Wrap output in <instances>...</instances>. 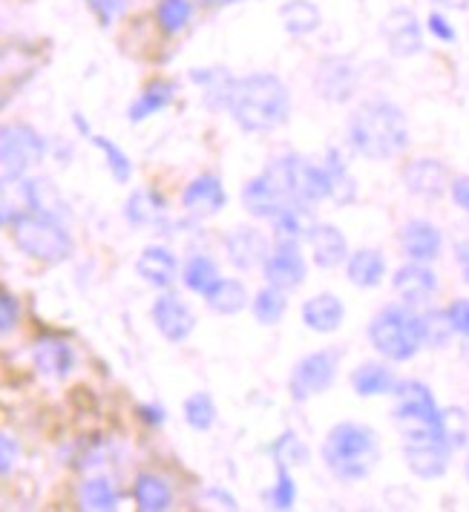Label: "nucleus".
Listing matches in <instances>:
<instances>
[{
    "label": "nucleus",
    "instance_id": "f257e3e1",
    "mask_svg": "<svg viewBox=\"0 0 469 512\" xmlns=\"http://www.w3.org/2000/svg\"><path fill=\"white\" fill-rule=\"evenodd\" d=\"M228 110L245 133H271L291 116V95L277 75L254 72L236 78Z\"/></svg>",
    "mask_w": 469,
    "mask_h": 512
},
{
    "label": "nucleus",
    "instance_id": "f03ea898",
    "mask_svg": "<svg viewBox=\"0 0 469 512\" xmlns=\"http://www.w3.org/2000/svg\"><path fill=\"white\" fill-rule=\"evenodd\" d=\"M349 144L360 156L383 162L409 147V124L398 104L366 101L349 121Z\"/></svg>",
    "mask_w": 469,
    "mask_h": 512
},
{
    "label": "nucleus",
    "instance_id": "7ed1b4c3",
    "mask_svg": "<svg viewBox=\"0 0 469 512\" xmlns=\"http://www.w3.org/2000/svg\"><path fill=\"white\" fill-rule=\"evenodd\" d=\"M323 461L340 481H363L380 461V441L372 426L337 423L323 441Z\"/></svg>",
    "mask_w": 469,
    "mask_h": 512
},
{
    "label": "nucleus",
    "instance_id": "20e7f679",
    "mask_svg": "<svg viewBox=\"0 0 469 512\" xmlns=\"http://www.w3.org/2000/svg\"><path fill=\"white\" fill-rule=\"evenodd\" d=\"M6 225L12 231V242L38 262L58 265V262H67L75 251L70 231L64 228L58 216H49L41 210H21Z\"/></svg>",
    "mask_w": 469,
    "mask_h": 512
},
{
    "label": "nucleus",
    "instance_id": "39448f33",
    "mask_svg": "<svg viewBox=\"0 0 469 512\" xmlns=\"http://www.w3.org/2000/svg\"><path fill=\"white\" fill-rule=\"evenodd\" d=\"M369 343L392 363H409L426 346L423 314L412 305H386L369 326Z\"/></svg>",
    "mask_w": 469,
    "mask_h": 512
},
{
    "label": "nucleus",
    "instance_id": "423d86ee",
    "mask_svg": "<svg viewBox=\"0 0 469 512\" xmlns=\"http://www.w3.org/2000/svg\"><path fill=\"white\" fill-rule=\"evenodd\" d=\"M392 418L398 423L403 441L409 438H441V406L432 389L421 380H403L395 386Z\"/></svg>",
    "mask_w": 469,
    "mask_h": 512
},
{
    "label": "nucleus",
    "instance_id": "0eeeda50",
    "mask_svg": "<svg viewBox=\"0 0 469 512\" xmlns=\"http://www.w3.org/2000/svg\"><path fill=\"white\" fill-rule=\"evenodd\" d=\"M3 182H21L35 164L44 162L47 141L41 139L29 124H6L3 127Z\"/></svg>",
    "mask_w": 469,
    "mask_h": 512
},
{
    "label": "nucleus",
    "instance_id": "6e6552de",
    "mask_svg": "<svg viewBox=\"0 0 469 512\" xmlns=\"http://www.w3.org/2000/svg\"><path fill=\"white\" fill-rule=\"evenodd\" d=\"M334 377H337V351H314V354H305L303 360L294 366L288 389H291V397L297 403H305L311 397L329 392Z\"/></svg>",
    "mask_w": 469,
    "mask_h": 512
},
{
    "label": "nucleus",
    "instance_id": "1a4fd4ad",
    "mask_svg": "<svg viewBox=\"0 0 469 512\" xmlns=\"http://www.w3.org/2000/svg\"><path fill=\"white\" fill-rule=\"evenodd\" d=\"M262 274L271 285H277L282 291H294L305 282L308 274V265H305V256L300 254V242H291V239H280L271 254L265 256L262 262Z\"/></svg>",
    "mask_w": 469,
    "mask_h": 512
},
{
    "label": "nucleus",
    "instance_id": "9d476101",
    "mask_svg": "<svg viewBox=\"0 0 469 512\" xmlns=\"http://www.w3.org/2000/svg\"><path fill=\"white\" fill-rule=\"evenodd\" d=\"M449 452L452 449L446 446L444 438H409L403 443V461L409 472L423 481L444 478L449 469Z\"/></svg>",
    "mask_w": 469,
    "mask_h": 512
},
{
    "label": "nucleus",
    "instance_id": "9b49d317",
    "mask_svg": "<svg viewBox=\"0 0 469 512\" xmlns=\"http://www.w3.org/2000/svg\"><path fill=\"white\" fill-rule=\"evenodd\" d=\"M403 185L412 196L441 199L452 185V176H449V167L438 159H415L403 167Z\"/></svg>",
    "mask_w": 469,
    "mask_h": 512
},
{
    "label": "nucleus",
    "instance_id": "f8f14e48",
    "mask_svg": "<svg viewBox=\"0 0 469 512\" xmlns=\"http://www.w3.org/2000/svg\"><path fill=\"white\" fill-rule=\"evenodd\" d=\"M383 38L395 58H412L423 52V29L409 9H392L383 21Z\"/></svg>",
    "mask_w": 469,
    "mask_h": 512
},
{
    "label": "nucleus",
    "instance_id": "ddd939ff",
    "mask_svg": "<svg viewBox=\"0 0 469 512\" xmlns=\"http://www.w3.org/2000/svg\"><path fill=\"white\" fill-rule=\"evenodd\" d=\"M395 294L406 305L429 303L438 291V274L429 268V262H415L409 259V265H403L395 271Z\"/></svg>",
    "mask_w": 469,
    "mask_h": 512
},
{
    "label": "nucleus",
    "instance_id": "4468645a",
    "mask_svg": "<svg viewBox=\"0 0 469 512\" xmlns=\"http://www.w3.org/2000/svg\"><path fill=\"white\" fill-rule=\"evenodd\" d=\"M153 323L162 331V337L170 343H182L188 340L196 328V314L190 311L188 303H182L179 297L173 294H162L156 303H153Z\"/></svg>",
    "mask_w": 469,
    "mask_h": 512
},
{
    "label": "nucleus",
    "instance_id": "2eb2a0df",
    "mask_svg": "<svg viewBox=\"0 0 469 512\" xmlns=\"http://www.w3.org/2000/svg\"><path fill=\"white\" fill-rule=\"evenodd\" d=\"M400 248L415 262H435L444 248V233L429 219H409L400 228Z\"/></svg>",
    "mask_w": 469,
    "mask_h": 512
},
{
    "label": "nucleus",
    "instance_id": "dca6fc26",
    "mask_svg": "<svg viewBox=\"0 0 469 512\" xmlns=\"http://www.w3.org/2000/svg\"><path fill=\"white\" fill-rule=\"evenodd\" d=\"M288 202H294V199H288L282 193V187L268 173H259V176H254L248 185L242 187V205H245L248 213H254L259 219H274Z\"/></svg>",
    "mask_w": 469,
    "mask_h": 512
},
{
    "label": "nucleus",
    "instance_id": "f3484780",
    "mask_svg": "<svg viewBox=\"0 0 469 512\" xmlns=\"http://www.w3.org/2000/svg\"><path fill=\"white\" fill-rule=\"evenodd\" d=\"M225 202H228V193H225V187L222 182L216 179V176H196L188 187H185V193H182V205L188 213L193 216H199V219H208V216H216L219 210L225 208Z\"/></svg>",
    "mask_w": 469,
    "mask_h": 512
},
{
    "label": "nucleus",
    "instance_id": "a211bd4d",
    "mask_svg": "<svg viewBox=\"0 0 469 512\" xmlns=\"http://www.w3.org/2000/svg\"><path fill=\"white\" fill-rule=\"evenodd\" d=\"M225 248H228V259L234 262V268L239 271H251L265 262L268 251V239L257 231V228H234L225 239Z\"/></svg>",
    "mask_w": 469,
    "mask_h": 512
},
{
    "label": "nucleus",
    "instance_id": "6ab92c4d",
    "mask_svg": "<svg viewBox=\"0 0 469 512\" xmlns=\"http://www.w3.org/2000/svg\"><path fill=\"white\" fill-rule=\"evenodd\" d=\"M136 271H139V277L147 285H153V288H170L176 282V277H179V262H176L173 251H167L162 245H150V248L141 251L139 262H136Z\"/></svg>",
    "mask_w": 469,
    "mask_h": 512
},
{
    "label": "nucleus",
    "instance_id": "aec40b11",
    "mask_svg": "<svg viewBox=\"0 0 469 512\" xmlns=\"http://www.w3.org/2000/svg\"><path fill=\"white\" fill-rule=\"evenodd\" d=\"M32 357H35L38 372L47 374V377H58V380H64L72 372V366H75V351L61 337H44V340H38L35 349H32Z\"/></svg>",
    "mask_w": 469,
    "mask_h": 512
},
{
    "label": "nucleus",
    "instance_id": "412c9836",
    "mask_svg": "<svg viewBox=\"0 0 469 512\" xmlns=\"http://www.w3.org/2000/svg\"><path fill=\"white\" fill-rule=\"evenodd\" d=\"M311 242V254L320 268H337L340 262L349 259V242L340 228L334 225H314V231L308 236Z\"/></svg>",
    "mask_w": 469,
    "mask_h": 512
},
{
    "label": "nucleus",
    "instance_id": "4be33fe9",
    "mask_svg": "<svg viewBox=\"0 0 469 512\" xmlns=\"http://www.w3.org/2000/svg\"><path fill=\"white\" fill-rule=\"evenodd\" d=\"M343 320H346V308L340 303V297H334V294H317L303 305V323L317 334L337 331L343 326Z\"/></svg>",
    "mask_w": 469,
    "mask_h": 512
},
{
    "label": "nucleus",
    "instance_id": "5701e85b",
    "mask_svg": "<svg viewBox=\"0 0 469 512\" xmlns=\"http://www.w3.org/2000/svg\"><path fill=\"white\" fill-rule=\"evenodd\" d=\"M274 222V233H277V239H291V242H303L311 236L314 231V216H311V208H308V202H288L285 208L271 219Z\"/></svg>",
    "mask_w": 469,
    "mask_h": 512
},
{
    "label": "nucleus",
    "instance_id": "b1692460",
    "mask_svg": "<svg viewBox=\"0 0 469 512\" xmlns=\"http://www.w3.org/2000/svg\"><path fill=\"white\" fill-rule=\"evenodd\" d=\"M167 202L162 193L156 190H136L130 199H127V208H124V216L130 225L136 228H153L165 219Z\"/></svg>",
    "mask_w": 469,
    "mask_h": 512
},
{
    "label": "nucleus",
    "instance_id": "393cba45",
    "mask_svg": "<svg viewBox=\"0 0 469 512\" xmlns=\"http://www.w3.org/2000/svg\"><path fill=\"white\" fill-rule=\"evenodd\" d=\"M173 95H176V84H173V81H167V78H156V81H150V84L141 90L139 101H136V104H130L127 118H130L133 124H139V121H144V118L156 116V113H162L167 104L173 101Z\"/></svg>",
    "mask_w": 469,
    "mask_h": 512
},
{
    "label": "nucleus",
    "instance_id": "a878e982",
    "mask_svg": "<svg viewBox=\"0 0 469 512\" xmlns=\"http://www.w3.org/2000/svg\"><path fill=\"white\" fill-rule=\"evenodd\" d=\"M395 386H398V380H395L392 369L380 366V363H363L352 374V389L360 397L395 395Z\"/></svg>",
    "mask_w": 469,
    "mask_h": 512
},
{
    "label": "nucleus",
    "instance_id": "bb28decb",
    "mask_svg": "<svg viewBox=\"0 0 469 512\" xmlns=\"http://www.w3.org/2000/svg\"><path fill=\"white\" fill-rule=\"evenodd\" d=\"M349 280L357 288H377L386 277V259L375 248H363L349 256Z\"/></svg>",
    "mask_w": 469,
    "mask_h": 512
},
{
    "label": "nucleus",
    "instance_id": "cd10ccee",
    "mask_svg": "<svg viewBox=\"0 0 469 512\" xmlns=\"http://www.w3.org/2000/svg\"><path fill=\"white\" fill-rule=\"evenodd\" d=\"M133 498H136V507L141 512H165L170 510L173 492H170V487L159 475L141 472L139 478H136V487H133Z\"/></svg>",
    "mask_w": 469,
    "mask_h": 512
},
{
    "label": "nucleus",
    "instance_id": "c85d7f7f",
    "mask_svg": "<svg viewBox=\"0 0 469 512\" xmlns=\"http://www.w3.org/2000/svg\"><path fill=\"white\" fill-rule=\"evenodd\" d=\"M280 18L291 35H311L320 26V9L311 0H288L282 3Z\"/></svg>",
    "mask_w": 469,
    "mask_h": 512
},
{
    "label": "nucleus",
    "instance_id": "c756f323",
    "mask_svg": "<svg viewBox=\"0 0 469 512\" xmlns=\"http://www.w3.org/2000/svg\"><path fill=\"white\" fill-rule=\"evenodd\" d=\"M326 170H329L331 179V199L343 208V205H352L354 196H357V185H354V176L349 173V164L343 162V156L331 147L329 156H326Z\"/></svg>",
    "mask_w": 469,
    "mask_h": 512
},
{
    "label": "nucleus",
    "instance_id": "7c9ffc66",
    "mask_svg": "<svg viewBox=\"0 0 469 512\" xmlns=\"http://www.w3.org/2000/svg\"><path fill=\"white\" fill-rule=\"evenodd\" d=\"M208 305L216 314L231 317V314H239L248 305V291L239 280H219L208 294Z\"/></svg>",
    "mask_w": 469,
    "mask_h": 512
},
{
    "label": "nucleus",
    "instance_id": "2f4dec72",
    "mask_svg": "<svg viewBox=\"0 0 469 512\" xmlns=\"http://www.w3.org/2000/svg\"><path fill=\"white\" fill-rule=\"evenodd\" d=\"M285 308H288L285 291L277 288V285H271V282L262 291H257V297L251 303V311H254L259 326H277L285 317Z\"/></svg>",
    "mask_w": 469,
    "mask_h": 512
},
{
    "label": "nucleus",
    "instance_id": "473e14b6",
    "mask_svg": "<svg viewBox=\"0 0 469 512\" xmlns=\"http://www.w3.org/2000/svg\"><path fill=\"white\" fill-rule=\"evenodd\" d=\"M182 280H185V285H188L193 294H202V297H208L213 285L219 282L216 262H213L211 256H205V254L190 256L188 265H185V271H182Z\"/></svg>",
    "mask_w": 469,
    "mask_h": 512
},
{
    "label": "nucleus",
    "instance_id": "72a5a7b5",
    "mask_svg": "<svg viewBox=\"0 0 469 512\" xmlns=\"http://www.w3.org/2000/svg\"><path fill=\"white\" fill-rule=\"evenodd\" d=\"M441 438H444V443L452 449V452L467 449L469 446L467 409H461V406H446V409H441Z\"/></svg>",
    "mask_w": 469,
    "mask_h": 512
},
{
    "label": "nucleus",
    "instance_id": "f704fd0d",
    "mask_svg": "<svg viewBox=\"0 0 469 512\" xmlns=\"http://www.w3.org/2000/svg\"><path fill=\"white\" fill-rule=\"evenodd\" d=\"M78 498H81V507L84 510L110 512L118 507V492L107 478H90V481H84Z\"/></svg>",
    "mask_w": 469,
    "mask_h": 512
},
{
    "label": "nucleus",
    "instance_id": "c9c22d12",
    "mask_svg": "<svg viewBox=\"0 0 469 512\" xmlns=\"http://www.w3.org/2000/svg\"><path fill=\"white\" fill-rule=\"evenodd\" d=\"M190 78L196 84H202L208 90V101L213 107H228V98H231V87H234L236 78H231L225 70L219 67H208V70H193Z\"/></svg>",
    "mask_w": 469,
    "mask_h": 512
},
{
    "label": "nucleus",
    "instance_id": "e433bc0d",
    "mask_svg": "<svg viewBox=\"0 0 469 512\" xmlns=\"http://www.w3.org/2000/svg\"><path fill=\"white\" fill-rule=\"evenodd\" d=\"M320 75L331 78V84H320V95H323V98H329V101H346V98H352L354 75L346 64H340V61H326Z\"/></svg>",
    "mask_w": 469,
    "mask_h": 512
},
{
    "label": "nucleus",
    "instance_id": "4c0bfd02",
    "mask_svg": "<svg viewBox=\"0 0 469 512\" xmlns=\"http://www.w3.org/2000/svg\"><path fill=\"white\" fill-rule=\"evenodd\" d=\"M193 18L190 0H159L156 6V24L165 35H179Z\"/></svg>",
    "mask_w": 469,
    "mask_h": 512
},
{
    "label": "nucleus",
    "instance_id": "58836bf2",
    "mask_svg": "<svg viewBox=\"0 0 469 512\" xmlns=\"http://www.w3.org/2000/svg\"><path fill=\"white\" fill-rule=\"evenodd\" d=\"M182 412H185V423L196 432H208L216 423V403H213V397L208 392L190 395L185 400V406H182Z\"/></svg>",
    "mask_w": 469,
    "mask_h": 512
},
{
    "label": "nucleus",
    "instance_id": "ea45409f",
    "mask_svg": "<svg viewBox=\"0 0 469 512\" xmlns=\"http://www.w3.org/2000/svg\"><path fill=\"white\" fill-rule=\"evenodd\" d=\"M107 156V167H110V173L116 176L118 185H127L130 182V176H133V162L127 159V153L118 147V144H113L110 139H104V136H93L90 139Z\"/></svg>",
    "mask_w": 469,
    "mask_h": 512
},
{
    "label": "nucleus",
    "instance_id": "a19ab883",
    "mask_svg": "<svg viewBox=\"0 0 469 512\" xmlns=\"http://www.w3.org/2000/svg\"><path fill=\"white\" fill-rule=\"evenodd\" d=\"M271 455H274V464H305L308 461V446L300 441L297 432H282L271 446Z\"/></svg>",
    "mask_w": 469,
    "mask_h": 512
},
{
    "label": "nucleus",
    "instance_id": "79ce46f5",
    "mask_svg": "<svg viewBox=\"0 0 469 512\" xmlns=\"http://www.w3.org/2000/svg\"><path fill=\"white\" fill-rule=\"evenodd\" d=\"M423 331H426V346H435L441 349L449 343V337L455 334V328L449 323V314L444 311H429L423 314Z\"/></svg>",
    "mask_w": 469,
    "mask_h": 512
},
{
    "label": "nucleus",
    "instance_id": "37998d69",
    "mask_svg": "<svg viewBox=\"0 0 469 512\" xmlns=\"http://www.w3.org/2000/svg\"><path fill=\"white\" fill-rule=\"evenodd\" d=\"M268 501L274 504V510H291L297 501V484L288 475V466L277 464V484L268 492Z\"/></svg>",
    "mask_w": 469,
    "mask_h": 512
},
{
    "label": "nucleus",
    "instance_id": "c03bdc74",
    "mask_svg": "<svg viewBox=\"0 0 469 512\" xmlns=\"http://www.w3.org/2000/svg\"><path fill=\"white\" fill-rule=\"evenodd\" d=\"M18 317H21V303H18V297H15L12 291H3V294H0V328H3V334H9V331L15 328Z\"/></svg>",
    "mask_w": 469,
    "mask_h": 512
},
{
    "label": "nucleus",
    "instance_id": "a18cd8bd",
    "mask_svg": "<svg viewBox=\"0 0 469 512\" xmlns=\"http://www.w3.org/2000/svg\"><path fill=\"white\" fill-rule=\"evenodd\" d=\"M426 29H429V35L438 38L441 44H455V38H458L455 26L446 21L444 12H432V15L426 18Z\"/></svg>",
    "mask_w": 469,
    "mask_h": 512
},
{
    "label": "nucleus",
    "instance_id": "49530a36",
    "mask_svg": "<svg viewBox=\"0 0 469 512\" xmlns=\"http://www.w3.org/2000/svg\"><path fill=\"white\" fill-rule=\"evenodd\" d=\"M446 314H449V323L455 328V334L458 337H469V300H455V303H449L446 308Z\"/></svg>",
    "mask_w": 469,
    "mask_h": 512
},
{
    "label": "nucleus",
    "instance_id": "de8ad7c7",
    "mask_svg": "<svg viewBox=\"0 0 469 512\" xmlns=\"http://www.w3.org/2000/svg\"><path fill=\"white\" fill-rule=\"evenodd\" d=\"M90 6H93L95 18L104 26L113 24L118 15L124 12V0H90Z\"/></svg>",
    "mask_w": 469,
    "mask_h": 512
},
{
    "label": "nucleus",
    "instance_id": "09e8293b",
    "mask_svg": "<svg viewBox=\"0 0 469 512\" xmlns=\"http://www.w3.org/2000/svg\"><path fill=\"white\" fill-rule=\"evenodd\" d=\"M0 452H3V455H0V472L9 475L15 461H18V455H21V449H18V443H15L12 435H3V438H0Z\"/></svg>",
    "mask_w": 469,
    "mask_h": 512
},
{
    "label": "nucleus",
    "instance_id": "8fccbe9b",
    "mask_svg": "<svg viewBox=\"0 0 469 512\" xmlns=\"http://www.w3.org/2000/svg\"><path fill=\"white\" fill-rule=\"evenodd\" d=\"M449 193H452V202L469 213V176H455L449 185Z\"/></svg>",
    "mask_w": 469,
    "mask_h": 512
},
{
    "label": "nucleus",
    "instance_id": "3c124183",
    "mask_svg": "<svg viewBox=\"0 0 469 512\" xmlns=\"http://www.w3.org/2000/svg\"><path fill=\"white\" fill-rule=\"evenodd\" d=\"M139 418L150 426H162L165 423V409L162 406H153V403H141Z\"/></svg>",
    "mask_w": 469,
    "mask_h": 512
},
{
    "label": "nucleus",
    "instance_id": "603ef678",
    "mask_svg": "<svg viewBox=\"0 0 469 512\" xmlns=\"http://www.w3.org/2000/svg\"><path fill=\"white\" fill-rule=\"evenodd\" d=\"M458 265H461V277L469 285V242L458 245Z\"/></svg>",
    "mask_w": 469,
    "mask_h": 512
},
{
    "label": "nucleus",
    "instance_id": "864d4df0",
    "mask_svg": "<svg viewBox=\"0 0 469 512\" xmlns=\"http://www.w3.org/2000/svg\"><path fill=\"white\" fill-rule=\"evenodd\" d=\"M72 121H75V127L81 130V136H90V124H84V118L72 116Z\"/></svg>",
    "mask_w": 469,
    "mask_h": 512
},
{
    "label": "nucleus",
    "instance_id": "5fc2aeb1",
    "mask_svg": "<svg viewBox=\"0 0 469 512\" xmlns=\"http://www.w3.org/2000/svg\"><path fill=\"white\" fill-rule=\"evenodd\" d=\"M205 6H231V3H239V0H202Z\"/></svg>",
    "mask_w": 469,
    "mask_h": 512
},
{
    "label": "nucleus",
    "instance_id": "6e6d98bb",
    "mask_svg": "<svg viewBox=\"0 0 469 512\" xmlns=\"http://www.w3.org/2000/svg\"><path fill=\"white\" fill-rule=\"evenodd\" d=\"M464 478H467V484H469V455H467V461H464Z\"/></svg>",
    "mask_w": 469,
    "mask_h": 512
}]
</instances>
